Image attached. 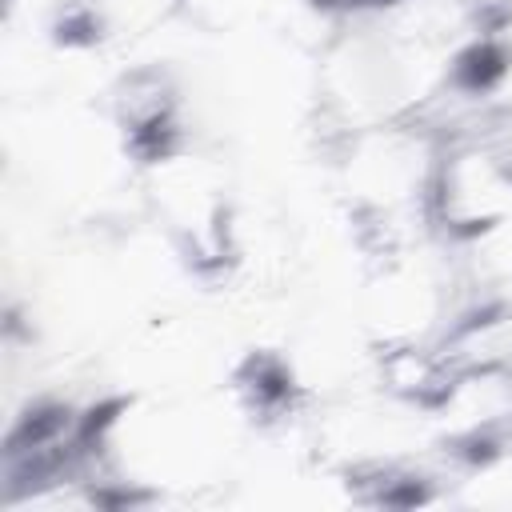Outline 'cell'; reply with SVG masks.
I'll use <instances>...</instances> for the list:
<instances>
[{
	"label": "cell",
	"mask_w": 512,
	"mask_h": 512,
	"mask_svg": "<svg viewBox=\"0 0 512 512\" xmlns=\"http://www.w3.org/2000/svg\"><path fill=\"white\" fill-rule=\"evenodd\" d=\"M76 420L80 412L72 404L60 400H36L32 408H24V416H16L8 440H4V460L16 456H32V452H48V448H64L76 436Z\"/></svg>",
	"instance_id": "obj_1"
},
{
	"label": "cell",
	"mask_w": 512,
	"mask_h": 512,
	"mask_svg": "<svg viewBox=\"0 0 512 512\" xmlns=\"http://www.w3.org/2000/svg\"><path fill=\"white\" fill-rule=\"evenodd\" d=\"M508 72H512V48L504 44V36H476L452 56L448 84L464 96H488L508 80Z\"/></svg>",
	"instance_id": "obj_2"
},
{
	"label": "cell",
	"mask_w": 512,
	"mask_h": 512,
	"mask_svg": "<svg viewBox=\"0 0 512 512\" xmlns=\"http://www.w3.org/2000/svg\"><path fill=\"white\" fill-rule=\"evenodd\" d=\"M236 392L260 416H280L296 400V376L276 352H252L236 368Z\"/></svg>",
	"instance_id": "obj_3"
},
{
	"label": "cell",
	"mask_w": 512,
	"mask_h": 512,
	"mask_svg": "<svg viewBox=\"0 0 512 512\" xmlns=\"http://www.w3.org/2000/svg\"><path fill=\"white\" fill-rule=\"evenodd\" d=\"M52 32H56V44H64V48H92L104 36V20L96 8L72 4V8H64V16L56 20Z\"/></svg>",
	"instance_id": "obj_4"
},
{
	"label": "cell",
	"mask_w": 512,
	"mask_h": 512,
	"mask_svg": "<svg viewBox=\"0 0 512 512\" xmlns=\"http://www.w3.org/2000/svg\"><path fill=\"white\" fill-rule=\"evenodd\" d=\"M404 0H348V8H368V12H380V8H396Z\"/></svg>",
	"instance_id": "obj_5"
}]
</instances>
